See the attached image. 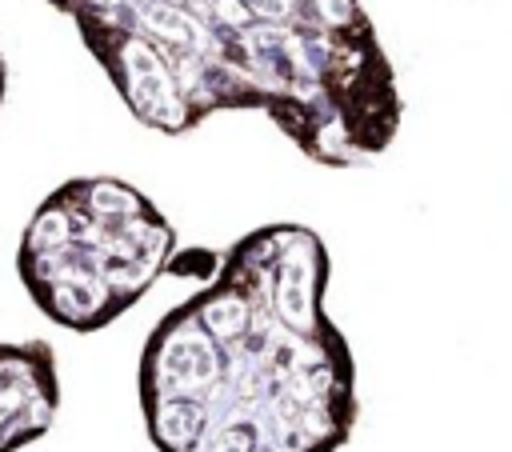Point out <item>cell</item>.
Here are the masks:
<instances>
[{
  "label": "cell",
  "mask_w": 512,
  "mask_h": 452,
  "mask_svg": "<svg viewBox=\"0 0 512 452\" xmlns=\"http://www.w3.org/2000/svg\"><path fill=\"white\" fill-rule=\"evenodd\" d=\"M72 20L120 104L184 136L216 112H264L312 164L388 152L404 100L360 0H44Z\"/></svg>",
  "instance_id": "1"
},
{
  "label": "cell",
  "mask_w": 512,
  "mask_h": 452,
  "mask_svg": "<svg viewBox=\"0 0 512 452\" xmlns=\"http://www.w3.org/2000/svg\"><path fill=\"white\" fill-rule=\"evenodd\" d=\"M328 244L276 220L228 244L204 288L168 308L136 364L156 452H340L356 360L328 316Z\"/></svg>",
  "instance_id": "2"
},
{
  "label": "cell",
  "mask_w": 512,
  "mask_h": 452,
  "mask_svg": "<svg viewBox=\"0 0 512 452\" xmlns=\"http://www.w3.org/2000/svg\"><path fill=\"white\" fill-rule=\"evenodd\" d=\"M172 256L176 228L136 184L72 176L28 216L16 276L52 324L88 336L136 308Z\"/></svg>",
  "instance_id": "3"
},
{
  "label": "cell",
  "mask_w": 512,
  "mask_h": 452,
  "mask_svg": "<svg viewBox=\"0 0 512 452\" xmlns=\"http://www.w3.org/2000/svg\"><path fill=\"white\" fill-rule=\"evenodd\" d=\"M60 416V368L44 340H0V452L48 436Z\"/></svg>",
  "instance_id": "4"
},
{
  "label": "cell",
  "mask_w": 512,
  "mask_h": 452,
  "mask_svg": "<svg viewBox=\"0 0 512 452\" xmlns=\"http://www.w3.org/2000/svg\"><path fill=\"white\" fill-rule=\"evenodd\" d=\"M4 96H8V60L0 52V108H4Z\"/></svg>",
  "instance_id": "5"
}]
</instances>
